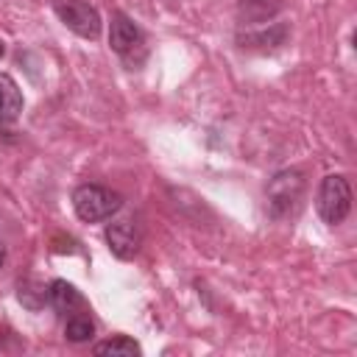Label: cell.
Returning a JSON list of instances; mask_svg holds the SVG:
<instances>
[{"label":"cell","mask_w":357,"mask_h":357,"mask_svg":"<svg viewBox=\"0 0 357 357\" xmlns=\"http://www.w3.org/2000/svg\"><path fill=\"white\" fill-rule=\"evenodd\" d=\"M290 36V28L287 22H265L262 28L257 31H248V33H240L237 36V45L243 50H259V53H268V50H279Z\"/></svg>","instance_id":"7"},{"label":"cell","mask_w":357,"mask_h":357,"mask_svg":"<svg viewBox=\"0 0 357 357\" xmlns=\"http://www.w3.org/2000/svg\"><path fill=\"white\" fill-rule=\"evenodd\" d=\"M95 354H117V357H139L142 354V346L128 337V335H117V337H109V340H100L92 346Z\"/></svg>","instance_id":"11"},{"label":"cell","mask_w":357,"mask_h":357,"mask_svg":"<svg viewBox=\"0 0 357 357\" xmlns=\"http://www.w3.org/2000/svg\"><path fill=\"white\" fill-rule=\"evenodd\" d=\"M22 114V92L8 73H0V126H14Z\"/></svg>","instance_id":"9"},{"label":"cell","mask_w":357,"mask_h":357,"mask_svg":"<svg viewBox=\"0 0 357 357\" xmlns=\"http://www.w3.org/2000/svg\"><path fill=\"white\" fill-rule=\"evenodd\" d=\"M120 206H123L120 192H114L103 184H78L73 190V209L84 223L109 220Z\"/></svg>","instance_id":"3"},{"label":"cell","mask_w":357,"mask_h":357,"mask_svg":"<svg viewBox=\"0 0 357 357\" xmlns=\"http://www.w3.org/2000/svg\"><path fill=\"white\" fill-rule=\"evenodd\" d=\"M3 53H6V45H3V39H0V59H3Z\"/></svg>","instance_id":"14"},{"label":"cell","mask_w":357,"mask_h":357,"mask_svg":"<svg viewBox=\"0 0 357 357\" xmlns=\"http://www.w3.org/2000/svg\"><path fill=\"white\" fill-rule=\"evenodd\" d=\"M304 192H307V178L301 170L287 167L273 173V178L265 187V201H268V215L273 220H287L296 218L301 204H304Z\"/></svg>","instance_id":"1"},{"label":"cell","mask_w":357,"mask_h":357,"mask_svg":"<svg viewBox=\"0 0 357 357\" xmlns=\"http://www.w3.org/2000/svg\"><path fill=\"white\" fill-rule=\"evenodd\" d=\"M109 47L131 67L137 70L145 56H148V42H145V33L142 28L123 11H114L112 14V22H109Z\"/></svg>","instance_id":"2"},{"label":"cell","mask_w":357,"mask_h":357,"mask_svg":"<svg viewBox=\"0 0 357 357\" xmlns=\"http://www.w3.org/2000/svg\"><path fill=\"white\" fill-rule=\"evenodd\" d=\"M56 17L81 39H98L100 36V14L86 0H53Z\"/></svg>","instance_id":"5"},{"label":"cell","mask_w":357,"mask_h":357,"mask_svg":"<svg viewBox=\"0 0 357 357\" xmlns=\"http://www.w3.org/2000/svg\"><path fill=\"white\" fill-rule=\"evenodd\" d=\"M3 262H6V245L0 243V268H3Z\"/></svg>","instance_id":"13"},{"label":"cell","mask_w":357,"mask_h":357,"mask_svg":"<svg viewBox=\"0 0 357 357\" xmlns=\"http://www.w3.org/2000/svg\"><path fill=\"white\" fill-rule=\"evenodd\" d=\"M64 337L70 343H86L95 337V324L89 315H81V312H73L67 315V324H64Z\"/></svg>","instance_id":"12"},{"label":"cell","mask_w":357,"mask_h":357,"mask_svg":"<svg viewBox=\"0 0 357 357\" xmlns=\"http://www.w3.org/2000/svg\"><path fill=\"white\" fill-rule=\"evenodd\" d=\"M106 237V245L109 251L117 257V259H131L137 251H139V243H142V226L134 215L128 218H117L106 226L103 231Z\"/></svg>","instance_id":"6"},{"label":"cell","mask_w":357,"mask_h":357,"mask_svg":"<svg viewBox=\"0 0 357 357\" xmlns=\"http://www.w3.org/2000/svg\"><path fill=\"white\" fill-rule=\"evenodd\" d=\"M282 11V0H237V17L245 25H265Z\"/></svg>","instance_id":"10"},{"label":"cell","mask_w":357,"mask_h":357,"mask_svg":"<svg viewBox=\"0 0 357 357\" xmlns=\"http://www.w3.org/2000/svg\"><path fill=\"white\" fill-rule=\"evenodd\" d=\"M315 209H318V215L326 226H337L349 218V212H351V187H349L346 176L329 173V176L321 178L318 192H315Z\"/></svg>","instance_id":"4"},{"label":"cell","mask_w":357,"mask_h":357,"mask_svg":"<svg viewBox=\"0 0 357 357\" xmlns=\"http://www.w3.org/2000/svg\"><path fill=\"white\" fill-rule=\"evenodd\" d=\"M47 304L59 312V315H73L75 310L84 307V296L75 290V284H70L67 279H53L47 284Z\"/></svg>","instance_id":"8"}]
</instances>
